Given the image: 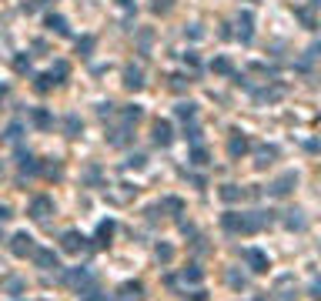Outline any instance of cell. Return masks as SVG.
<instances>
[{
	"label": "cell",
	"instance_id": "1",
	"mask_svg": "<svg viewBox=\"0 0 321 301\" xmlns=\"http://www.w3.org/2000/svg\"><path fill=\"white\" fill-rule=\"evenodd\" d=\"M295 184H298V174H295V171H288V174H281V177L271 184V194H274V198H284V194H291Z\"/></svg>",
	"mask_w": 321,
	"mask_h": 301
},
{
	"label": "cell",
	"instance_id": "2",
	"mask_svg": "<svg viewBox=\"0 0 321 301\" xmlns=\"http://www.w3.org/2000/svg\"><path fill=\"white\" fill-rule=\"evenodd\" d=\"M10 251H14L17 258H27V254H34V238H30L27 231L14 234V245H10Z\"/></svg>",
	"mask_w": 321,
	"mask_h": 301
},
{
	"label": "cell",
	"instance_id": "3",
	"mask_svg": "<svg viewBox=\"0 0 321 301\" xmlns=\"http://www.w3.org/2000/svg\"><path fill=\"white\" fill-rule=\"evenodd\" d=\"M171 141H174V131H171V124H168V121H157V124H154V144L168 148Z\"/></svg>",
	"mask_w": 321,
	"mask_h": 301
},
{
	"label": "cell",
	"instance_id": "4",
	"mask_svg": "<svg viewBox=\"0 0 321 301\" xmlns=\"http://www.w3.org/2000/svg\"><path fill=\"white\" fill-rule=\"evenodd\" d=\"M245 258L251 261V271H254V275H265L268 268H271V264H268V254H265V251H245Z\"/></svg>",
	"mask_w": 321,
	"mask_h": 301
},
{
	"label": "cell",
	"instance_id": "5",
	"mask_svg": "<svg viewBox=\"0 0 321 301\" xmlns=\"http://www.w3.org/2000/svg\"><path fill=\"white\" fill-rule=\"evenodd\" d=\"M47 214H54V201H50V198H37V201L30 204V218H37V221H44Z\"/></svg>",
	"mask_w": 321,
	"mask_h": 301
},
{
	"label": "cell",
	"instance_id": "6",
	"mask_svg": "<svg viewBox=\"0 0 321 301\" xmlns=\"http://www.w3.org/2000/svg\"><path fill=\"white\" fill-rule=\"evenodd\" d=\"M251 24H254V17H251V14H247V10H245V14L238 17V37L245 40V44H247V40H251V34H254V27H251Z\"/></svg>",
	"mask_w": 321,
	"mask_h": 301
},
{
	"label": "cell",
	"instance_id": "7",
	"mask_svg": "<svg viewBox=\"0 0 321 301\" xmlns=\"http://www.w3.org/2000/svg\"><path fill=\"white\" fill-rule=\"evenodd\" d=\"M84 245H87V241H84V238H80L77 231H67V234H64V251L77 254V251H84Z\"/></svg>",
	"mask_w": 321,
	"mask_h": 301
},
{
	"label": "cell",
	"instance_id": "8",
	"mask_svg": "<svg viewBox=\"0 0 321 301\" xmlns=\"http://www.w3.org/2000/svg\"><path fill=\"white\" fill-rule=\"evenodd\" d=\"M34 261H37L40 268H47V271H57V268H60L54 251H34Z\"/></svg>",
	"mask_w": 321,
	"mask_h": 301
},
{
	"label": "cell",
	"instance_id": "9",
	"mask_svg": "<svg viewBox=\"0 0 321 301\" xmlns=\"http://www.w3.org/2000/svg\"><path fill=\"white\" fill-rule=\"evenodd\" d=\"M247 148H251V144H247V137L234 134V137H231V144H227V154H231V157H241V154H245Z\"/></svg>",
	"mask_w": 321,
	"mask_h": 301
},
{
	"label": "cell",
	"instance_id": "10",
	"mask_svg": "<svg viewBox=\"0 0 321 301\" xmlns=\"http://www.w3.org/2000/svg\"><path fill=\"white\" fill-rule=\"evenodd\" d=\"M124 84H127L131 91H141V87H144V80H141V71H137V67H127V71H124Z\"/></svg>",
	"mask_w": 321,
	"mask_h": 301
},
{
	"label": "cell",
	"instance_id": "11",
	"mask_svg": "<svg viewBox=\"0 0 321 301\" xmlns=\"http://www.w3.org/2000/svg\"><path fill=\"white\" fill-rule=\"evenodd\" d=\"M111 234H114V221H100V227H97V245H111Z\"/></svg>",
	"mask_w": 321,
	"mask_h": 301
},
{
	"label": "cell",
	"instance_id": "12",
	"mask_svg": "<svg viewBox=\"0 0 321 301\" xmlns=\"http://www.w3.org/2000/svg\"><path fill=\"white\" fill-rule=\"evenodd\" d=\"M284 225L291 227V231H304V225H308V221L301 218V211H288V218H284Z\"/></svg>",
	"mask_w": 321,
	"mask_h": 301
},
{
	"label": "cell",
	"instance_id": "13",
	"mask_svg": "<svg viewBox=\"0 0 321 301\" xmlns=\"http://www.w3.org/2000/svg\"><path fill=\"white\" fill-rule=\"evenodd\" d=\"M47 27H50L54 34H60V37L67 34V20L60 17V14H50V17H47Z\"/></svg>",
	"mask_w": 321,
	"mask_h": 301
},
{
	"label": "cell",
	"instance_id": "14",
	"mask_svg": "<svg viewBox=\"0 0 321 301\" xmlns=\"http://www.w3.org/2000/svg\"><path fill=\"white\" fill-rule=\"evenodd\" d=\"M141 298V284H124L121 288V301H137Z\"/></svg>",
	"mask_w": 321,
	"mask_h": 301
},
{
	"label": "cell",
	"instance_id": "15",
	"mask_svg": "<svg viewBox=\"0 0 321 301\" xmlns=\"http://www.w3.org/2000/svg\"><path fill=\"white\" fill-rule=\"evenodd\" d=\"M274 154H278V150H274V148H261V150H258V161H254V164H258V168H268Z\"/></svg>",
	"mask_w": 321,
	"mask_h": 301
},
{
	"label": "cell",
	"instance_id": "16",
	"mask_svg": "<svg viewBox=\"0 0 321 301\" xmlns=\"http://www.w3.org/2000/svg\"><path fill=\"white\" fill-rule=\"evenodd\" d=\"M194 114H198V104H177V117H184V121H194Z\"/></svg>",
	"mask_w": 321,
	"mask_h": 301
},
{
	"label": "cell",
	"instance_id": "17",
	"mask_svg": "<svg viewBox=\"0 0 321 301\" xmlns=\"http://www.w3.org/2000/svg\"><path fill=\"white\" fill-rule=\"evenodd\" d=\"M211 67H214V74H231V71H234V67H231V60H227V57H218V60H214V64H211Z\"/></svg>",
	"mask_w": 321,
	"mask_h": 301
},
{
	"label": "cell",
	"instance_id": "18",
	"mask_svg": "<svg viewBox=\"0 0 321 301\" xmlns=\"http://www.w3.org/2000/svg\"><path fill=\"white\" fill-rule=\"evenodd\" d=\"M241 194H245V191H241V188H234V184H227V188H221V198H224V201H238Z\"/></svg>",
	"mask_w": 321,
	"mask_h": 301
},
{
	"label": "cell",
	"instance_id": "19",
	"mask_svg": "<svg viewBox=\"0 0 321 301\" xmlns=\"http://www.w3.org/2000/svg\"><path fill=\"white\" fill-rule=\"evenodd\" d=\"M191 164H198V168H201V164H208V150H204V148H194V150H191Z\"/></svg>",
	"mask_w": 321,
	"mask_h": 301
},
{
	"label": "cell",
	"instance_id": "20",
	"mask_svg": "<svg viewBox=\"0 0 321 301\" xmlns=\"http://www.w3.org/2000/svg\"><path fill=\"white\" fill-rule=\"evenodd\" d=\"M20 171H27V174H34V171H37V161H34L30 154H20Z\"/></svg>",
	"mask_w": 321,
	"mask_h": 301
},
{
	"label": "cell",
	"instance_id": "21",
	"mask_svg": "<svg viewBox=\"0 0 321 301\" xmlns=\"http://www.w3.org/2000/svg\"><path fill=\"white\" fill-rule=\"evenodd\" d=\"M34 124H37V127H50L54 121H50V114H47V111H34Z\"/></svg>",
	"mask_w": 321,
	"mask_h": 301
},
{
	"label": "cell",
	"instance_id": "22",
	"mask_svg": "<svg viewBox=\"0 0 321 301\" xmlns=\"http://www.w3.org/2000/svg\"><path fill=\"white\" fill-rule=\"evenodd\" d=\"M204 275H201V268L198 264H191V268H184V281H201Z\"/></svg>",
	"mask_w": 321,
	"mask_h": 301
},
{
	"label": "cell",
	"instance_id": "23",
	"mask_svg": "<svg viewBox=\"0 0 321 301\" xmlns=\"http://www.w3.org/2000/svg\"><path fill=\"white\" fill-rule=\"evenodd\" d=\"M64 127H67V134H71V137H77V131H80V117H74V114H71Z\"/></svg>",
	"mask_w": 321,
	"mask_h": 301
},
{
	"label": "cell",
	"instance_id": "24",
	"mask_svg": "<svg viewBox=\"0 0 321 301\" xmlns=\"http://www.w3.org/2000/svg\"><path fill=\"white\" fill-rule=\"evenodd\" d=\"M91 47H94V40H91V37L77 40V50H80V57H91Z\"/></svg>",
	"mask_w": 321,
	"mask_h": 301
},
{
	"label": "cell",
	"instance_id": "25",
	"mask_svg": "<svg viewBox=\"0 0 321 301\" xmlns=\"http://www.w3.org/2000/svg\"><path fill=\"white\" fill-rule=\"evenodd\" d=\"M157 258H161V261H171V258H174V251H171L168 245H157Z\"/></svg>",
	"mask_w": 321,
	"mask_h": 301
},
{
	"label": "cell",
	"instance_id": "26",
	"mask_svg": "<svg viewBox=\"0 0 321 301\" xmlns=\"http://www.w3.org/2000/svg\"><path fill=\"white\" fill-rule=\"evenodd\" d=\"M311 301H321V281H311Z\"/></svg>",
	"mask_w": 321,
	"mask_h": 301
},
{
	"label": "cell",
	"instance_id": "27",
	"mask_svg": "<svg viewBox=\"0 0 321 301\" xmlns=\"http://www.w3.org/2000/svg\"><path fill=\"white\" fill-rule=\"evenodd\" d=\"M184 137H191V141L198 144V141H201V127H191V131H184Z\"/></svg>",
	"mask_w": 321,
	"mask_h": 301
},
{
	"label": "cell",
	"instance_id": "28",
	"mask_svg": "<svg viewBox=\"0 0 321 301\" xmlns=\"http://www.w3.org/2000/svg\"><path fill=\"white\" fill-rule=\"evenodd\" d=\"M124 117H127V121H137V117H141V107H127Z\"/></svg>",
	"mask_w": 321,
	"mask_h": 301
},
{
	"label": "cell",
	"instance_id": "29",
	"mask_svg": "<svg viewBox=\"0 0 321 301\" xmlns=\"http://www.w3.org/2000/svg\"><path fill=\"white\" fill-rule=\"evenodd\" d=\"M164 207H168V211H181V201H177V198H168Z\"/></svg>",
	"mask_w": 321,
	"mask_h": 301
},
{
	"label": "cell",
	"instance_id": "30",
	"mask_svg": "<svg viewBox=\"0 0 321 301\" xmlns=\"http://www.w3.org/2000/svg\"><path fill=\"white\" fill-rule=\"evenodd\" d=\"M7 218H10V211H7V207L0 204V221H7Z\"/></svg>",
	"mask_w": 321,
	"mask_h": 301
},
{
	"label": "cell",
	"instance_id": "31",
	"mask_svg": "<svg viewBox=\"0 0 321 301\" xmlns=\"http://www.w3.org/2000/svg\"><path fill=\"white\" fill-rule=\"evenodd\" d=\"M254 301H268V298H254Z\"/></svg>",
	"mask_w": 321,
	"mask_h": 301
}]
</instances>
